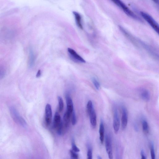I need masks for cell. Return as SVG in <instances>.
I'll list each match as a JSON object with an SVG mask.
<instances>
[{"mask_svg": "<svg viewBox=\"0 0 159 159\" xmlns=\"http://www.w3.org/2000/svg\"><path fill=\"white\" fill-rule=\"evenodd\" d=\"M92 81L96 89L99 90L100 87V84L98 80L95 77L92 78Z\"/></svg>", "mask_w": 159, "mask_h": 159, "instance_id": "obj_19", "label": "cell"}, {"mask_svg": "<svg viewBox=\"0 0 159 159\" xmlns=\"http://www.w3.org/2000/svg\"><path fill=\"white\" fill-rule=\"evenodd\" d=\"M152 1L156 4L158 3V0H152Z\"/></svg>", "mask_w": 159, "mask_h": 159, "instance_id": "obj_28", "label": "cell"}, {"mask_svg": "<svg viewBox=\"0 0 159 159\" xmlns=\"http://www.w3.org/2000/svg\"><path fill=\"white\" fill-rule=\"evenodd\" d=\"M87 157L88 159H92V148H89L87 153Z\"/></svg>", "mask_w": 159, "mask_h": 159, "instance_id": "obj_23", "label": "cell"}, {"mask_svg": "<svg viewBox=\"0 0 159 159\" xmlns=\"http://www.w3.org/2000/svg\"><path fill=\"white\" fill-rule=\"evenodd\" d=\"M58 99L59 103V111L60 112H61L63 110L64 107L63 100L62 98L60 96H58Z\"/></svg>", "mask_w": 159, "mask_h": 159, "instance_id": "obj_17", "label": "cell"}, {"mask_svg": "<svg viewBox=\"0 0 159 159\" xmlns=\"http://www.w3.org/2000/svg\"><path fill=\"white\" fill-rule=\"evenodd\" d=\"M72 116V125H75L77 123V118L74 110L72 112L71 115Z\"/></svg>", "mask_w": 159, "mask_h": 159, "instance_id": "obj_21", "label": "cell"}, {"mask_svg": "<svg viewBox=\"0 0 159 159\" xmlns=\"http://www.w3.org/2000/svg\"><path fill=\"white\" fill-rule=\"evenodd\" d=\"M41 70H39L37 72L36 75V77L37 78H39L41 77Z\"/></svg>", "mask_w": 159, "mask_h": 159, "instance_id": "obj_27", "label": "cell"}, {"mask_svg": "<svg viewBox=\"0 0 159 159\" xmlns=\"http://www.w3.org/2000/svg\"><path fill=\"white\" fill-rule=\"evenodd\" d=\"M142 158V159H146V157L143 150H142L141 153Z\"/></svg>", "mask_w": 159, "mask_h": 159, "instance_id": "obj_25", "label": "cell"}, {"mask_svg": "<svg viewBox=\"0 0 159 159\" xmlns=\"http://www.w3.org/2000/svg\"><path fill=\"white\" fill-rule=\"evenodd\" d=\"M52 117L51 107L49 104H47L45 108V122L46 124L49 126L51 123Z\"/></svg>", "mask_w": 159, "mask_h": 159, "instance_id": "obj_7", "label": "cell"}, {"mask_svg": "<svg viewBox=\"0 0 159 159\" xmlns=\"http://www.w3.org/2000/svg\"><path fill=\"white\" fill-rule=\"evenodd\" d=\"M72 151L76 152H79L80 149L77 147L75 142L74 139H73L72 141Z\"/></svg>", "mask_w": 159, "mask_h": 159, "instance_id": "obj_22", "label": "cell"}, {"mask_svg": "<svg viewBox=\"0 0 159 159\" xmlns=\"http://www.w3.org/2000/svg\"><path fill=\"white\" fill-rule=\"evenodd\" d=\"M88 115L90 117V122L92 126L93 127H95L97 124V117L94 109Z\"/></svg>", "mask_w": 159, "mask_h": 159, "instance_id": "obj_10", "label": "cell"}, {"mask_svg": "<svg viewBox=\"0 0 159 159\" xmlns=\"http://www.w3.org/2000/svg\"><path fill=\"white\" fill-rule=\"evenodd\" d=\"M35 63V57L33 51L30 49L29 51V64L30 67H33Z\"/></svg>", "mask_w": 159, "mask_h": 159, "instance_id": "obj_15", "label": "cell"}, {"mask_svg": "<svg viewBox=\"0 0 159 159\" xmlns=\"http://www.w3.org/2000/svg\"><path fill=\"white\" fill-rule=\"evenodd\" d=\"M97 158L98 159H101L102 158L100 156H97Z\"/></svg>", "mask_w": 159, "mask_h": 159, "instance_id": "obj_29", "label": "cell"}, {"mask_svg": "<svg viewBox=\"0 0 159 159\" xmlns=\"http://www.w3.org/2000/svg\"><path fill=\"white\" fill-rule=\"evenodd\" d=\"M151 149V158L152 159H155V155L154 152V145L153 143L151 142L150 145Z\"/></svg>", "mask_w": 159, "mask_h": 159, "instance_id": "obj_20", "label": "cell"}, {"mask_svg": "<svg viewBox=\"0 0 159 159\" xmlns=\"http://www.w3.org/2000/svg\"><path fill=\"white\" fill-rule=\"evenodd\" d=\"M68 51L71 58L77 62L84 63L86 61L74 50L69 48Z\"/></svg>", "mask_w": 159, "mask_h": 159, "instance_id": "obj_5", "label": "cell"}, {"mask_svg": "<svg viewBox=\"0 0 159 159\" xmlns=\"http://www.w3.org/2000/svg\"><path fill=\"white\" fill-rule=\"evenodd\" d=\"M105 143L106 151L110 159H113V151H112L111 139L110 136L108 134H106L105 136Z\"/></svg>", "mask_w": 159, "mask_h": 159, "instance_id": "obj_4", "label": "cell"}, {"mask_svg": "<svg viewBox=\"0 0 159 159\" xmlns=\"http://www.w3.org/2000/svg\"><path fill=\"white\" fill-rule=\"evenodd\" d=\"M71 157L73 158L77 159L78 158V155L76 152L72 150L70 151Z\"/></svg>", "mask_w": 159, "mask_h": 159, "instance_id": "obj_24", "label": "cell"}, {"mask_svg": "<svg viewBox=\"0 0 159 159\" xmlns=\"http://www.w3.org/2000/svg\"><path fill=\"white\" fill-rule=\"evenodd\" d=\"M62 123L61 117L57 112L55 113L53 121V127L54 129H57Z\"/></svg>", "mask_w": 159, "mask_h": 159, "instance_id": "obj_12", "label": "cell"}, {"mask_svg": "<svg viewBox=\"0 0 159 159\" xmlns=\"http://www.w3.org/2000/svg\"><path fill=\"white\" fill-rule=\"evenodd\" d=\"M114 113L113 127L115 133L117 134L120 126V121L117 109H115Z\"/></svg>", "mask_w": 159, "mask_h": 159, "instance_id": "obj_6", "label": "cell"}, {"mask_svg": "<svg viewBox=\"0 0 159 159\" xmlns=\"http://www.w3.org/2000/svg\"><path fill=\"white\" fill-rule=\"evenodd\" d=\"M5 75V72L3 70L0 69V78H3Z\"/></svg>", "mask_w": 159, "mask_h": 159, "instance_id": "obj_26", "label": "cell"}, {"mask_svg": "<svg viewBox=\"0 0 159 159\" xmlns=\"http://www.w3.org/2000/svg\"><path fill=\"white\" fill-rule=\"evenodd\" d=\"M9 110L12 118L16 123L23 127H26L27 126V124L26 121L21 116L14 107H10Z\"/></svg>", "mask_w": 159, "mask_h": 159, "instance_id": "obj_2", "label": "cell"}, {"mask_svg": "<svg viewBox=\"0 0 159 159\" xmlns=\"http://www.w3.org/2000/svg\"><path fill=\"white\" fill-rule=\"evenodd\" d=\"M128 115L126 108L123 106L122 108V115L121 117V126L123 129H125L127 125Z\"/></svg>", "mask_w": 159, "mask_h": 159, "instance_id": "obj_8", "label": "cell"}, {"mask_svg": "<svg viewBox=\"0 0 159 159\" xmlns=\"http://www.w3.org/2000/svg\"><path fill=\"white\" fill-rule=\"evenodd\" d=\"M111 1L120 8L121 10H122L124 13L129 17L139 22L142 23L143 22L141 18L131 11L121 0H111Z\"/></svg>", "mask_w": 159, "mask_h": 159, "instance_id": "obj_1", "label": "cell"}, {"mask_svg": "<svg viewBox=\"0 0 159 159\" xmlns=\"http://www.w3.org/2000/svg\"><path fill=\"white\" fill-rule=\"evenodd\" d=\"M66 99L67 105L66 112L72 115L74 111L73 104L72 99L68 93H67L66 95Z\"/></svg>", "mask_w": 159, "mask_h": 159, "instance_id": "obj_9", "label": "cell"}, {"mask_svg": "<svg viewBox=\"0 0 159 159\" xmlns=\"http://www.w3.org/2000/svg\"><path fill=\"white\" fill-rule=\"evenodd\" d=\"M140 96L142 99L146 101H149L151 98L150 93L147 89H143L140 91Z\"/></svg>", "mask_w": 159, "mask_h": 159, "instance_id": "obj_11", "label": "cell"}, {"mask_svg": "<svg viewBox=\"0 0 159 159\" xmlns=\"http://www.w3.org/2000/svg\"><path fill=\"white\" fill-rule=\"evenodd\" d=\"M93 109L94 108H93L92 102L91 100H89L87 105V111L88 115Z\"/></svg>", "mask_w": 159, "mask_h": 159, "instance_id": "obj_18", "label": "cell"}, {"mask_svg": "<svg viewBox=\"0 0 159 159\" xmlns=\"http://www.w3.org/2000/svg\"><path fill=\"white\" fill-rule=\"evenodd\" d=\"M104 132H105V127L102 121H101L99 129V133L100 135V140L101 143L102 144L104 143Z\"/></svg>", "mask_w": 159, "mask_h": 159, "instance_id": "obj_13", "label": "cell"}, {"mask_svg": "<svg viewBox=\"0 0 159 159\" xmlns=\"http://www.w3.org/2000/svg\"><path fill=\"white\" fill-rule=\"evenodd\" d=\"M142 129L144 133L145 134L149 132V127L147 121L145 120L142 121Z\"/></svg>", "mask_w": 159, "mask_h": 159, "instance_id": "obj_16", "label": "cell"}, {"mask_svg": "<svg viewBox=\"0 0 159 159\" xmlns=\"http://www.w3.org/2000/svg\"><path fill=\"white\" fill-rule=\"evenodd\" d=\"M73 14L75 18L77 25L80 29H83V26L81 23V18L79 13L76 12H73Z\"/></svg>", "mask_w": 159, "mask_h": 159, "instance_id": "obj_14", "label": "cell"}, {"mask_svg": "<svg viewBox=\"0 0 159 159\" xmlns=\"http://www.w3.org/2000/svg\"><path fill=\"white\" fill-rule=\"evenodd\" d=\"M140 14L144 19L150 25L157 33L158 34L159 31L158 24L154 19L150 15L142 11L140 12Z\"/></svg>", "mask_w": 159, "mask_h": 159, "instance_id": "obj_3", "label": "cell"}]
</instances>
